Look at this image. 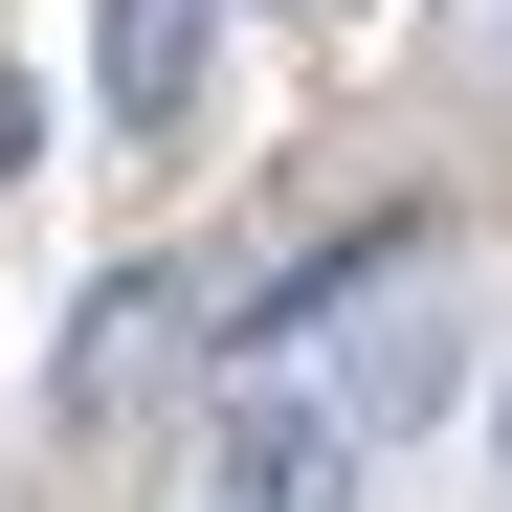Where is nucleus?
<instances>
[{"mask_svg": "<svg viewBox=\"0 0 512 512\" xmlns=\"http://www.w3.org/2000/svg\"><path fill=\"white\" fill-rule=\"evenodd\" d=\"M446 379H468V334H446V312H379L357 357H334V423H357V446H401V423H446Z\"/></svg>", "mask_w": 512, "mask_h": 512, "instance_id": "nucleus-3", "label": "nucleus"}, {"mask_svg": "<svg viewBox=\"0 0 512 512\" xmlns=\"http://www.w3.org/2000/svg\"><path fill=\"white\" fill-rule=\"evenodd\" d=\"M357 423L334 401H223V446H201V512H357Z\"/></svg>", "mask_w": 512, "mask_h": 512, "instance_id": "nucleus-2", "label": "nucleus"}, {"mask_svg": "<svg viewBox=\"0 0 512 512\" xmlns=\"http://www.w3.org/2000/svg\"><path fill=\"white\" fill-rule=\"evenodd\" d=\"M201 45H223V0H112V112L179 134V112H201Z\"/></svg>", "mask_w": 512, "mask_h": 512, "instance_id": "nucleus-4", "label": "nucleus"}, {"mask_svg": "<svg viewBox=\"0 0 512 512\" xmlns=\"http://www.w3.org/2000/svg\"><path fill=\"white\" fill-rule=\"evenodd\" d=\"M201 357V312H179V268H112L90 290V334H67V446H112V423H156V379Z\"/></svg>", "mask_w": 512, "mask_h": 512, "instance_id": "nucleus-1", "label": "nucleus"}, {"mask_svg": "<svg viewBox=\"0 0 512 512\" xmlns=\"http://www.w3.org/2000/svg\"><path fill=\"white\" fill-rule=\"evenodd\" d=\"M0 156H45V90H0Z\"/></svg>", "mask_w": 512, "mask_h": 512, "instance_id": "nucleus-5", "label": "nucleus"}]
</instances>
